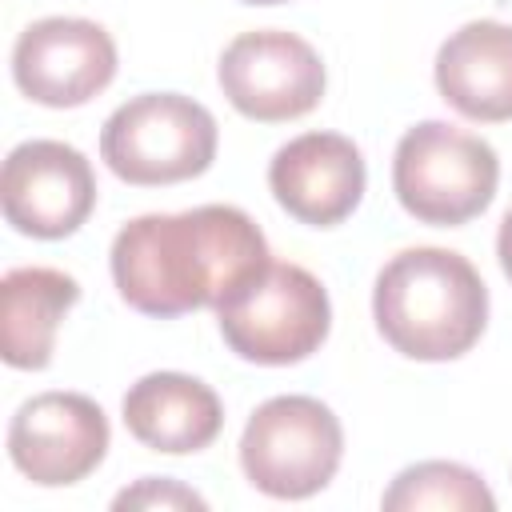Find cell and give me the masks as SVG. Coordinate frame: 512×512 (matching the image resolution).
I'll list each match as a JSON object with an SVG mask.
<instances>
[{
	"label": "cell",
	"instance_id": "7c38bea8",
	"mask_svg": "<svg viewBox=\"0 0 512 512\" xmlns=\"http://www.w3.org/2000/svg\"><path fill=\"white\" fill-rule=\"evenodd\" d=\"M124 424L128 432L168 456L200 452L208 448L224 428V404L220 396L184 372H148L124 392Z\"/></svg>",
	"mask_w": 512,
	"mask_h": 512
},
{
	"label": "cell",
	"instance_id": "8fae6325",
	"mask_svg": "<svg viewBox=\"0 0 512 512\" xmlns=\"http://www.w3.org/2000/svg\"><path fill=\"white\" fill-rule=\"evenodd\" d=\"M364 180V156L340 132L292 136L268 164V188L276 204L312 228L348 220L364 196Z\"/></svg>",
	"mask_w": 512,
	"mask_h": 512
},
{
	"label": "cell",
	"instance_id": "3957f363",
	"mask_svg": "<svg viewBox=\"0 0 512 512\" xmlns=\"http://www.w3.org/2000/svg\"><path fill=\"white\" fill-rule=\"evenodd\" d=\"M216 320L224 344L240 360L280 368L308 360L328 340L332 304L308 268L268 260L216 304Z\"/></svg>",
	"mask_w": 512,
	"mask_h": 512
},
{
	"label": "cell",
	"instance_id": "30bf717a",
	"mask_svg": "<svg viewBox=\"0 0 512 512\" xmlns=\"http://www.w3.org/2000/svg\"><path fill=\"white\" fill-rule=\"evenodd\" d=\"M116 76L112 36L84 16H44L16 36L12 80L44 108H80Z\"/></svg>",
	"mask_w": 512,
	"mask_h": 512
},
{
	"label": "cell",
	"instance_id": "8992f818",
	"mask_svg": "<svg viewBox=\"0 0 512 512\" xmlns=\"http://www.w3.org/2000/svg\"><path fill=\"white\" fill-rule=\"evenodd\" d=\"M344 456V428L316 396L264 400L240 436V468L272 500H304L328 488Z\"/></svg>",
	"mask_w": 512,
	"mask_h": 512
},
{
	"label": "cell",
	"instance_id": "7a4b0ae2",
	"mask_svg": "<svg viewBox=\"0 0 512 512\" xmlns=\"http://www.w3.org/2000/svg\"><path fill=\"white\" fill-rule=\"evenodd\" d=\"M372 316L400 356L456 360L484 336L488 288L452 248H404L376 276Z\"/></svg>",
	"mask_w": 512,
	"mask_h": 512
},
{
	"label": "cell",
	"instance_id": "ac0fdd59",
	"mask_svg": "<svg viewBox=\"0 0 512 512\" xmlns=\"http://www.w3.org/2000/svg\"><path fill=\"white\" fill-rule=\"evenodd\" d=\"M244 4H284V0H244Z\"/></svg>",
	"mask_w": 512,
	"mask_h": 512
},
{
	"label": "cell",
	"instance_id": "ba28073f",
	"mask_svg": "<svg viewBox=\"0 0 512 512\" xmlns=\"http://www.w3.org/2000/svg\"><path fill=\"white\" fill-rule=\"evenodd\" d=\"M0 204L16 232L36 240H64L96 208L92 164L64 140H24L4 160Z\"/></svg>",
	"mask_w": 512,
	"mask_h": 512
},
{
	"label": "cell",
	"instance_id": "52a82bcc",
	"mask_svg": "<svg viewBox=\"0 0 512 512\" xmlns=\"http://www.w3.org/2000/svg\"><path fill=\"white\" fill-rule=\"evenodd\" d=\"M228 104L260 124H280L312 112L324 96L320 52L284 28L240 32L216 64Z\"/></svg>",
	"mask_w": 512,
	"mask_h": 512
},
{
	"label": "cell",
	"instance_id": "9c48e42d",
	"mask_svg": "<svg viewBox=\"0 0 512 512\" xmlns=\"http://www.w3.org/2000/svg\"><path fill=\"white\" fill-rule=\"evenodd\" d=\"M108 416L84 392H40L8 424L12 464L40 488L80 484L108 452Z\"/></svg>",
	"mask_w": 512,
	"mask_h": 512
},
{
	"label": "cell",
	"instance_id": "5bb4252c",
	"mask_svg": "<svg viewBox=\"0 0 512 512\" xmlns=\"http://www.w3.org/2000/svg\"><path fill=\"white\" fill-rule=\"evenodd\" d=\"M80 300V284L44 264L12 268L0 280V356L8 368L40 372L52 360L56 328Z\"/></svg>",
	"mask_w": 512,
	"mask_h": 512
},
{
	"label": "cell",
	"instance_id": "277c9868",
	"mask_svg": "<svg viewBox=\"0 0 512 512\" xmlns=\"http://www.w3.org/2000/svg\"><path fill=\"white\" fill-rule=\"evenodd\" d=\"M500 184V160L488 140L444 120L408 128L392 156V188L408 216L456 228L480 216Z\"/></svg>",
	"mask_w": 512,
	"mask_h": 512
},
{
	"label": "cell",
	"instance_id": "9a60e30c",
	"mask_svg": "<svg viewBox=\"0 0 512 512\" xmlns=\"http://www.w3.org/2000/svg\"><path fill=\"white\" fill-rule=\"evenodd\" d=\"M380 504L388 512H420V508H440V512H492L496 496L488 492V484L456 464V460H420L412 468H404L388 492L380 496Z\"/></svg>",
	"mask_w": 512,
	"mask_h": 512
},
{
	"label": "cell",
	"instance_id": "5b68a950",
	"mask_svg": "<svg viewBox=\"0 0 512 512\" xmlns=\"http://www.w3.org/2000/svg\"><path fill=\"white\" fill-rule=\"evenodd\" d=\"M216 140V120L200 100L180 92H144L104 120L100 156L120 180L160 188L208 172Z\"/></svg>",
	"mask_w": 512,
	"mask_h": 512
},
{
	"label": "cell",
	"instance_id": "e0dca14e",
	"mask_svg": "<svg viewBox=\"0 0 512 512\" xmlns=\"http://www.w3.org/2000/svg\"><path fill=\"white\" fill-rule=\"evenodd\" d=\"M496 256H500L504 276L512 280V208H508L504 220H500V232H496Z\"/></svg>",
	"mask_w": 512,
	"mask_h": 512
},
{
	"label": "cell",
	"instance_id": "6da1fadb",
	"mask_svg": "<svg viewBox=\"0 0 512 512\" xmlns=\"http://www.w3.org/2000/svg\"><path fill=\"white\" fill-rule=\"evenodd\" d=\"M116 292L144 316H184L216 308L232 288L252 280L272 256L244 208L200 204L188 212H148L128 220L112 240Z\"/></svg>",
	"mask_w": 512,
	"mask_h": 512
},
{
	"label": "cell",
	"instance_id": "2e32d148",
	"mask_svg": "<svg viewBox=\"0 0 512 512\" xmlns=\"http://www.w3.org/2000/svg\"><path fill=\"white\" fill-rule=\"evenodd\" d=\"M112 508H148V512H156V508H160V512L196 508V512H204L208 500H204L196 488L180 484V480H168V476H144V480H136L132 488L116 492V496H112Z\"/></svg>",
	"mask_w": 512,
	"mask_h": 512
},
{
	"label": "cell",
	"instance_id": "4fadbf2b",
	"mask_svg": "<svg viewBox=\"0 0 512 512\" xmlns=\"http://www.w3.org/2000/svg\"><path fill=\"white\" fill-rule=\"evenodd\" d=\"M436 88L468 120H512V24L468 20L436 52Z\"/></svg>",
	"mask_w": 512,
	"mask_h": 512
}]
</instances>
